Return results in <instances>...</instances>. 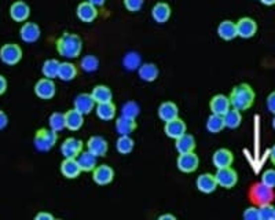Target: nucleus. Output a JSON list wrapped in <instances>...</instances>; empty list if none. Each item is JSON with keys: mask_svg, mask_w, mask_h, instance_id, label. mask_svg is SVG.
<instances>
[{"mask_svg": "<svg viewBox=\"0 0 275 220\" xmlns=\"http://www.w3.org/2000/svg\"><path fill=\"white\" fill-rule=\"evenodd\" d=\"M228 98L234 109L248 110L255 102V91L249 84H239L232 88Z\"/></svg>", "mask_w": 275, "mask_h": 220, "instance_id": "obj_1", "label": "nucleus"}, {"mask_svg": "<svg viewBox=\"0 0 275 220\" xmlns=\"http://www.w3.org/2000/svg\"><path fill=\"white\" fill-rule=\"evenodd\" d=\"M83 49V42L77 35L74 33H63L58 42H56V50L65 58H77Z\"/></svg>", "mask_w": 275, "mask_h": 220, "instance_id": "obj_2", "label": "nucleus"}, {"mask_svg": "<svg viewBox=\"0 0 275 220\" xmlns=\"http://www.w3.org/2000/svg\"><path fill=\"white\" fill-rule=\"evenodd\" d=\"M56 139H58V136H56V132L54 129L42 128L39 129L35 135L33 143H35L36 150H39V152H49L55 146Z\"/></svg>", "mask_w": 275, "mask_h": 220, "instance_id": "obj_3", "label": "nucleus"}, {"mask_svg": "<svg viewBox=\"0 0 275 220\" xmlns=\"http://www.w3.org/2000/svg\"><path fill=\"white\" fill-rule=\"evenodd\" d=\"M249 196L253 204L263 205V204H271V201L274 200V191H273V187H269L260 182V183L252 186Z\"/></svg>", "mask_w": 275, "mask_h": 220, "instance_id": "obj_4", "label": "nucleus"}, {"mask_svg": "<svg viewBox=\"0 0 275 220\" xmlns=\"http://www.w3.org/2000/svg\"><path fill=\"white\" fill-rule=\"evenodd\" d=\"M22 58V50L18 44L8 43L0 49V59L6 65H17Z\"/></svg>", "mask_w": 275, "mask_h": 220, "instance_id": "obj_5", "label": "nucleus"}, {"mask_svg": "<svg viewBox=\"0 0 275 220\" xmlns=\"http://www.w3.org/2000/svg\"><path fill=\"white\" fill-rule=\"evenodd\" d=\"M216 182L218 186H221L224 189H231L234 187L237 182H238V175L237 171H234L231 166H226V168H219L216 172Z\"/></svg>", "mask_w": 275, "mask_h": 220, "instance_id": "obj_6", "label": "nucleus"}, {"mask_svg": "<svg viewBox=\"0 0 275 220\" xmlns=\"http://www.w3.org/2000/svg\"><path fill=\"white\" fill-rule=\"evenodd\" d=\"M179 171L184 172V173H190L194 172L200 165V159L194 152H187V153H180L177 157L176 161Z\"/></svg>", "mask_w": 275, "mask_h": 220, "instance_id": "obj_7", "label": "nucleus"}, {"mask_svg": "<svg viewBox=\"0 0 275 220\" xmlns=\"http://www.w3.org/2000/svg\"><path fill=\"white\" fill-rule=\"evenodd\" d=\"M83 152V142L77 138H67L61 145V153L65 159H76Z\"/></svg>", "mask_w": 275, "mask_h": 220, "instance_id": "obj_8", "label": "nucleus"}, {"mask_svg": "<svg viewBox=\"0 0 275 220\" xmlns=\"http://www.w3.org/2000/svg\"><path fill=\"white\" fill-rule=\"evenodd\" d=\"M55 83L53 81V79H40L35 84V94L40 99H51L55 95Z\"/></svg>", "mask_w": 275, "mask_h": 220, "instance_id": "obj_9", "label": "nucleus"}, {"mask_svg": "<svg viewBox=\"0 0 275 220\" xmlns=\"http://www.w3.org/2000/svg\"><path fill=\"white\" fill-rule=\"evenodd\" d=\"M92 179H94V182L97 184H99V186L109 184L110 182H113V179H114V171H113V168L109 166V165H98V166H95V169H94Z\"/></svg>", "mask_w": 275, "mask_h": 220, "instance_id": "obj_10", "label": "nucleus"}, {"mask_svg": "<svg viewBox=\"0 0 275 220\" xmlns=\"http://www.w3.org/2000/svg\"><path fill=\"white\" fill-rule=\"evenodd\" d=\"M108 149H109V145L105 138L99 136V135H95V136H91L88 142H87V150L92 153L97 157H102L105 154L108 153Z\"/></svg>", "mask_w": 275, "mask_h": 220, "instance_id": "obj_11", "label": "nucleus"}, {"mask_svg": "<svg viewBox=\"0 0 275 220\" xmlns=\"http://www.w3.org/2000/svg\"><path fill=\"white\" fill-rule=\"evenodd\" d=\"M186 129H187V125L186 122L182 120V118H173L171 121L165 122L164 131L166 136H169L172 139H177L179 136H182L183 134H186Z\"/></svg>", "mask_w": 275, "mask_h": 220, "instance_id": "obj_12", "label": "nucleus"}, {"mask_svg": "<svg viewBox=\"0 0 275 220\" xmlns=\"http://www.w3.org/2000/svg\"><path fill=\"white\" fill-rule=\"evenodd\" d=\"M230 98L226 97V95H223V94H218V95H215L214 98L211 99V102H209V108L212 110V113L215 114H220V116H224L227 111L230 110Z\"/></svg>", "mask_w": 275, "mask_h": 220, "instance_id": "obj_13", "label": "nucleus"}, {"mask_svg": "<svg viewBox=\"0 0 275 220\" xmlns=\"http://www.w3.org/2000/svg\"><path fill=\"white\" fill-rule=\"evenodd\" d=\"M256 31L257 25L252 18L244 17V18H241L238 22H237V33H238V36L242 37V39H251V37L255 36Z\"/></svg>", "mask_w": 275, "mask_h": 220, "instance_id": "obj_14", "label": "nucleus"}, {"mask_svg": "<svg viewBox=\"0 0 275 220\" xmlns=\"http://www.w3.org/2000/svg\"><path fill=\"white\" fill-rule=\"evenodd\" d=\"M197 189L200 190L201 193L205 194H211L214 193L216 187H218V182H216V177L212 173H202L200 176L197 177Z\"/></svg>", "mask_w": 275, "mask_h": 220, "instance_id": "obj_15", "label": "nucleus"}, {"mask_svg": "<svg viewBox=\"0 0 275 220\" xmlns=\"http://www.w3.org/2000/svg\"><path fill=\"white\" fill-rule=\"evenodd\" d=\"M77 17L83 22H92L98 17V10L97 6H94L90 1H83L77 7Z\"/></svg>", "mask_w": 275, "mask_h": 220, "instance_id": "obj_16", "label": "nucleus"}, {"mask_svg": "<svg viewBox=\"0 0 275 220\" xmlns=\"http://www.w3.org/2000/svg\"><path fill=\"white\" fill-rule=\"evenodd\" d=\"M19 36L25 43H35L40 37V28L33 22H26L19 29Z\"/></svg>", "mask_w": 275, "mask_h": 220, "instance_id": "obj_17", "label": "nucleus"}, {"mask_svg": "<svg viewBox=\"0 0 275 220\" xmlns=\"http://www.w3.org/2000/svg\"><path fill=\"white\" fill-rule=\"evenodd\" d=\"M29 14H31V8L24 1H15L10 7V17L14 21H17V22L26 21L28 17H29Z\"/></svg>", "mask_w": 275, "mask_h": 220, "instance_id": "obj_18", "label": "nucleus"}, {"mask_svg": "<svg viewBox=\"0 0 275 220\" xmlns=\"http://www.w3.org/2000/svg\"><path fill=\"white\" fill-rule=\"evenodd\" d=\"M94 104L95 101L91 94H80L74 99V109L79 110L81 114H88L94 109Z\"/></svg>", "mask_w": 275, "mask_h": 220, "instance_id": "obj_19", "label": "nucleus"}, {"mask_svg": "<svg viewBox=\"0 0 275 220\" xmlns=\"http://www.w3.org/2000/svg\"><path fill=\"white\" fill-rule=\"evenodd\" d=\"M214 165L219 169V168H226V166H231L232 161H234V156L228 150V149H218L214 154Z\"/></svg>", "mask_w": 275, "mask_h": 220, "instance_id": "obj_20", "label": "nucleus"}, {"mask_svg": "<svg viewBox=\"0 0 275 220\" xmlns=\"http://www.w3.org/2000/svg\"><path fill=\"white\" fill-rule=\"evenodd\" d=\"M65 121H66V128L70 131H77L83 127L84 124V114H81L79 110L72 109L67 110L65 113Z\"/></svg>", "mask_w": 275, "mask_h": 220, "instance_id": "obj_21", "label": "nucleus"}, {"mask_svg": "<svg viewBox=\"0 0 275 220\" xmlns=\"http://www.w3.org/2000/svg\"><path fill=\"white\" fill-rule=\"evenodd\" d=\"M61 172L67 179H76L80 175L81 168L76 159H65L61 164Z\"/></svg>", "mask_w": 275, "mask_h": 220, "instance_id": "obj_22", "label": "nucleus"}, {"mask_svg": "<svg viewBox=\"0 0 275 220\" xmlns=\"http://www.w3.org/2000/svg\"><path fill=\"white\" fill-rule=\"evenodd\" d=\"M159 117L163 121H171L179 117V109L173 102H163L159 108Z\"/></svg>", "mask_w": 275, "mask_h": 220, "instance_id": "obj_23", "label": "nucleus"}, {"mask_svg": "<svg viewBox=\"0 0 275 220\" xmlns=\"http://www.w3.org/2000/svg\"><path fill=\"white\" fill-rule=\"evenodd\" d=\"M177 153H187V152H194L196 149V139L194 136L190 134H183L182 136H179L175 143Z\"/></svg>", "mask_w": 275, "mask_h": 220, "instance_id": "obj_24", "label": "nucleus"}, {"mask_svg": "<svg viewBox=\"0 0 275 220\" xmlns=\"http://www.w3.org/2000/svg\"><path fill=\"white\" fill-rule=\"evenodd\" d=\"M152 17H153L156 22L164 24L171 17V7L168 6L166 3H157V4H154V7L152 8Z\"/></svg>", "mask_w": 275, "mask_h": 220, "instance_id": "obj_25", "label": "nucleus"}, {"mask_svg": "<svg viewBox=\"0 0 275 220\" xmlns=\"http://www.w3.org/2000/svg\"><path fill=\"white\" fill-rule=\"evenodd\" d=\"M76 160H77V163H79L81 171H94L95 166H97V156L90 153L88 150H87V152H81V153L76 157Z\"/></svg>", "mask_w": 275, "mask_h": 220, "instance_id": "obj_26", "label": "nucleus"}, {"mask_svg": "<svg viewBox=\"0 0 275 220\" xmlns=\"http://www.w3.org/2000/svg\"><path fill=\"white\" fill-rule=\"evenodd\" d=\"M218 33H219V36L223 40H232V39H235V37L238 36V33H237V25L234 24L232 21H228V19L223 21L218 26Z\"/></svg>", "mask_w": 275, "mask_h": 220, "instance_id": "obj_27", "label": "nucleus"}, {"mask_svg": "<svg viewBox=\"0 0 275 220\" xmlns=\"http://www.w3.org/2000/svg\"><path fill=\"white\" fill-rule=\"evenodd\" d=\"M136 128V121L132 117L120 116L116 120V129L120 135H129Z\"/></svg>", "mask_w": 275, "mask_h": 220, "instance_id": "obj_28", "label": "nucleus"}, {"mask_svg": "<svg viewBox=\"0 0 275 220\" xmlns=\"http://www.w3.org/2000/svg\"><path fill=\"white\" fill-rule=\"evenodd\" d=\"M92 98L95 101V104H104V102H110L113 98V92L108 86H99L94 87V90L91 92Z\"/></svg>", "mask_w": 275, "mask_h": 220, "instance_id": "obj_29", "label": "nucleus"}, {"mask_svg": "<svg viewBox=\"0 0 275 220\" xmlns=\"http://www.w3.org/2000/svg\"><path fill=\"white\" fill-rule=\"evenodd\" d=\"M159 67L156 66L154 63H143V65H141L139 69H138L139 77H141L143 81H147V83L154 81V80L159 77Z\"/></svg>", "mask_w": 275, "mask_h": 220, "instance_id": "obj_30", "label": "nucleus"}, {"mask_svg": "<svg viewBox=\"0 0 275 220\" xmlns=\"http://www.w3.org/2000/svg\"><path fill=\"white\" fill-rule=\"evenodd\" d=\"M97 116L104 120V121H108V120H113L114 116H116V106L114 104L110 101V102H104V104H98L97 106Z\"/></svg>", "mask_w": 275, "mask_h": 220, "instance_id": "obj_31", "label": "nucleus"}, {"mask_svg": "<svg viewBox=\"0 0 275 220\" xmlns=\"http://www.w3.org/2000/svg\"><path fill=\"white\" fill-rule=\"evenodd\" d=\"M122 65L127 70H138L142 65V58L139 53H136V51L127 53L122 58Z\"/></svg>", "mask_w": 275, "mask_h": 220, "instance_id": "obj_32", "label": "nucleus"}, {"mask_svg": "<svg viewBox=\"0 0 275 220\" xmlns=\"http://www.w3.org/2000/svg\"><path fill=\"white\" fill-rule=\"evenodd\" d=\"M224 118V125L227 128H237L241 125V121H242V114H241V110L238 109H230L227 111L226 114L223 116Z\"/></svg>", "mask_w": 275, "mask_h": 220, "instance_id": "obj_33", "label": "nucleus"}, {"mask_svg": "<svg viewBox=\"0 0 275 220\" xmlns=\"http://www.w3.org/2000/svg\"><path fill=\"white\" fill-rule=\"evenodd\" d=\"M77 76V67L70 62H62L59 70H58V77L63 81H70Z\"/></svg>", "mask_w": 275, "mask_h": 220, "instance_id": "obj_34", "label": "nucleus"}, {"mask_svg": "<svg viewBox=\"0 0 275 220\" xmlns=\"http://www.w3.org/2000/svg\"><path fill=\"white\" fill-rule=\"evenodd\" d=\"M134 139L129 135H121L116 142L117 152L120 154H129L134 150Z\"/></svg>", "mask_w": 275, "mask_h": 220, "instance_id": "obj_35", "label": "nucleus"}, {"mask_svg": "<svg viewBox=\"0 0 275 220\" xmlns=\"http://www.w3.org/2000/svg\"><path fill=\"white\" fill-rule=\"evenodd\" d=\"M224 127H226L224 125V118H223V116H220V114L212 113L208 117V120H207V129H208L209 132H212V134H218Z\"/></svg>", "mask_w": 275, "mask_h": 220, "instance_id": "obj_36", "label": "nucleus"}, {"mask_svg": "<svg viewBox=\"0 0 275 220\" xmlns=\"http://www.w3.org/2000/svg\"><path fill=\"white\" fill-rule=\"evenodd\" d=\"M59 66H61V62L58 59H47L44 61L43 66H42V72L46 77L49 79H53V77H58V70H59Z\"/></svg>", "mask_w": 275, "mask_h": 220, "instance_id": "obj_37", "label": "nucleus"}, {"mask_svg": "<svg viewBox=\"0 0 275 220\" xmlns=\"http://www.w3.org/2000/svg\"><path fill=\"white\" fill-rule=\"evenodd\" d=\"M50 128L54 129L55 132H61L62 129L66 128V121H65V113L55 111L49 118Z\"/></svg>", "mask_w": 275, "mask_h": 220, "instance_id": "obj_38", "label": "nucleus"}, {"mask_svg": "<svg viewBox=\"0 0 275 220\" xmlns=\"http://www.w3.org/2000/svg\"><path fill=\"white\" fill-rule=\"evenodd\" d=\"M80 65H81V69H83L84 72L91 73V72L98 70L99 59L95 56V55H86V56H83V59H81V62H80Z\"/></svg>", "mask_w": 275, "mask_h": 220, "instance_id": "obj_39", "label": "nucleus"}, {"mask_svg": "<svg viewBox=\"0 0 275 220\" xmlns=\"http://www.w3.org/2000/svg\"><path fill=\"white\" fill-rule=\"evenodd\" d=\"M141 113V108H139V105L134 102V101H129V102H125V104L122 105L121 108V114L122 116H127V117H135L138 116Z\"/></svg>", "mask_w": 275, "mask_h": 220, "instance_id": "obj_40", "label": "nucleus"}, {"mask_svg": "<svg viewBox=\"0 0 275 220\" xmlns=\"http://www.w3.org/2000/svg\"><path fill=\"white\" fill-rule=\"evenodd\" d=\"M257 211H259V220H274L275 208L271 204H263Z\"/></svg>", "mask_w": 275, "mask_h": 220, "instance_id": "obj_41", "label": "nucleus"}, {"mask_svg": "<svg viewBox=\"0 0 275 220\" xmlns=\"http://www.w3.org/2000/svg\"><path fill=\"white\" fill-rule=\"evenodd\" d=\"M262 183H264L269 187H275V169H267L262 176Z\"/></svg>", "mask_w": 275, "mask_h": 220, "instance_id": "obj_42", "label": "nucleus"}, {"mask_svg": "<svg viewBox=\"0 0 275 220\" xmlns=\"http://www.w3.org/2000/svg\"><path fill=\"white\" fill-rule=\"evenodd\" d=\"M124 6L127 7L128 11H139L143 7V0H124Z\"/></svg>", "mask_w": 275, "mask_h": 220, "instance_id": "obj_43", "label": "nucleus"}, {"mask_svg": "<svg viewBox=\"0 0 275 220\" xmlns=\"http://www.w3.org/2000/svg\"><path fill=\"white\" fill-rule=\"evenodd\" d=\"M242 216L245 220H259V211L256 208H246Z\"/></svg>", "mask_w": 275, "mask_h": 220, "instance_id": "obj_44", "label": "nucleus"}, {"mask_svg": "<svg viewBox=\"0 0 275 220\" xmlns=\"http://www.w3.org/2000/svg\"><path fill=\"white\" fill-rule=\"evenodd\" d=\"M267 108H269L271 113L275 114V91L271 92L269 95V98H267Z\"/></svg>", "mask_w": 275, "mask_h": 220, "instance_id": "obj_45", "label": "nucleus"}, {"mask_svg": "<svg viewBox=\"0 0 275 220\" xmlns=\"http://www.w3.org/2000/svg\"><path fill=\"white\" fill-rule=\"evenodd\" d=\"M7 124H8V117H7L1 110H0V129L6 128Z\"/></svg>", "mask_w": 275, "mask_h": 220, "instance_id": "obj_46", "label": "nucleus"}, {"mask_svg": "<svg viewBox=\"0 0 275 220\" xmlns=\"http://www.w3.org/2000/svg\"><path fill=\"white\" fill-rule=\"evenodd\" d=\"M36 219L37 220H42V219H47V220H54L55 218L51 214H49V212H40V214L36 215Z\"/></svg>", "mask_w": 275, "mask_h": 220, "instance_id": "obj_47", "label": "nucleus"}, {"mask_svg": "<svg viewBox=\"0 0 275 220\" xmlns=\"http://www.w3.org/2000/svg\"><path fill=\"white\" fill-rule=\"evenodd\" d=\"M6 90H7V80L4 76H1V74H0V95H1V94H4Z\"/></svg>", "mask_w": 275, "mask_h": 220, "instance_id": "obj_48", "label": "nucleus"}, {"mask_svg": "<svg viewBox=\"0 0 275 220\" xmlns=\"http://www.w3.org/2000/svg\"><path fill=\"white\" fill-rule=\"evenodd\" d=\"M87 1H90V3H92L94 6L98 7V6H104L106 0H87Z\"/></svg>", "mask_w": 275, "mask_h": 220, "instance_id": "obj_49", "label": "nucleus"}, {"mask_svg": "<svg viewBox=\"0 0 275 220\" xmlns=\"http://www.w3.org/2000/svg\"><path fill=\"white\" fill-rule=\"evenodd\" d=\"M159 219L160 220H163V219H175V216H173V215L166 214V215H161Z\"/></svg>", "mask_w": 275, "mask_h": 220, "instance_id": "obj_50", "label": "nucleus"}, {"mask_svg": "<svg viewBox=\"0 0 275 220\" xmlns=\"http://www.w3.org/2000/svg\"><path fill=\"white\" fill-rule=\"evenodd\" d=\"M270 157H271V161H273V164L275 165V145L273 146L271 149V153H270Z\"/></svg>", "mask_w": 275, "mask_h": 220, "instance_id": "obj_51", "label": "nucleus"}, {"mask_svg": "<svg viewBox=\"0 0 275 220\" xmlns=\"http://www.w3.org/2000/svg\"><path fill=\"white\" fill-rule=\"evenodd\" d=\"M263 4H266V6H273V4H275V0H260Z\"/></svg>", "mask_w": 275, "mask_h": 220, "instance_id": "obj_52", "label": "nucleus"}, {"mask_svg": "<svg viewBox=\"0 0 275 220\" xmlns=\"http://www.w3.org/2000/svg\"><path fill=\"white\" fill-rule=\"evenodd\" d=\"M273 128L275 129V116H274V118H273Z\"/></svg>", "mask_w": 275, "mask_h": 220, "instance_id": "obj_53", "label": "nucleus"}, {"mask_svg": "<svg viewBox=\"0 0 275 220\" xmlns=\"http://www.w3.org/2000/svg\"><path fill=\"white\" fill-rule=\"evenodd\" d=\"M274 220H275V215H274Z\"/></svg>", "mask_w": 275, "mask_h": 220, "instance_id": "obj_54", "label": "nucleus"}]
</instances>
